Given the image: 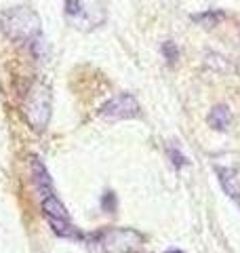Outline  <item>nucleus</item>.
Here are the masks:
<instances>
[{"mask_svg":"<svg viewBox=\"0 0 240 253\" xmlns=\"http://www.w3.org/2000/svg\"><path fill=\"white\" fill-rule=\"evenodd\" d=\"M32 179H34V186L42 199L49 194H55L53 192V179L49 175V171H46V167L40 163V158H32Z\"/></svg>","mask_w":240,"mask_h":253,"instance_id":"0eeeda50","label":"nucleus"},{"mask_svg":"<svg viewBox=\"0 0 240 253\" xmlns=\"http://www.w3.org/2000/svg\"><path fill=\"white\" fill-rule=\"evenodd\" d=\"M141 112L139 101L129 93H120L116 97L108 99L99 108V114L106 121H126V118H137Z\"/></svg>","mask_w":240,"mask_h":253,"instance_id":"20e7f679","label":"nucleus"},{"mask_svg":"<svg viewBox=\"0 0 240 253\" xmlns=\"http://www.w3.org/2000/svg\"><path fill=\"white\" fill-rule=\"evenodd\" d=\"M63 6H66V17H68V19H74L76 15L82 11L84 0H66V2H63Z\"/></svg>","mask_w":240,"mask_h":253,"instance_id":"ddd939ff","label":"nucleus"},{"mask_svg":"<svg viewBox=\"0 0 240 253\" xmlns=\"http://www.w3.org/2000/svg\"><path fill=\"white\" fill-rule=\"evenodd\" d=\"M215 173H217L221 190L240 207V179L236 177V173L226 167H215Z\"/></svg>","mask_w":240,"mask_h":253,"instance_id":"423d86ee","label":"nucleus"},{"mask_svg":"<svg viewBox=\"0 0 240 253\" xmlns=\"http://www.w3.org/2000/svg\"><path fill=\"white\" fill-rule=\"evenodd\" d=\"M101 207L106 209L108 213H112L116 209V194L114 192H106L103 194V199H101Z\"/></svg>","mask_w":240,"mask_h":253,"instance_id":"4468645a","label":"nucleus"},{"mask_svg":"<svg viewBox=\"0 0 240 253\" xmlns=\"http://www.w3.org/2000/svg\"><path fill=\"white\" fill-rule=\"evenodd\" d=\"M164 253H183V251H179V249H169V251H164Z\"/></svg>","mask_w":240,"mask_h":253,"instance_id":"dca6fc26","label":"nucleus"},{"mask_svg":"<svg viewBox=\"0 0 240 253\" xmlns=\"http://www.w3.org/2000/svg\"><path fill=\"white\" fill-rule=\"evenodd\" d=\"M74 23V28H80V30H91V28H97L106 21V11L101 9L99 2L95 0H84V6L74 19H70Z\"/></svg>","mask_w":240,"mask_h":253,"instance_id":"39448f33","label":"nucleus"},{"mask_svg":"<svg viewBox=\"0 0 240 253\" xmlns=\"http://www.w3.org/2000/svg\"><path fill=\"white\" fill-rule=\"evenodd\" d=\"M46 219H49L51 230L57 236H61V239H72V241L82 239V234L78 232V228L72 226L70 219H57V217H46Z\"/></svg>","mask_w":240,"mask_h":253,"instance_id":"6e6552de","label":"nucleus"},{"mask_svg":"<svg viewBox=\"0 0 240 253\" xmlns=\"http://www.w3.org/2000/svg\"><path fill=\"white\" fill-rule=\"evenodd\" d=\"M169 156H171V161H173L175 167H186V165H188V158L183 156L181 152H177L175 148H169Z\"/></svg>","mask_w":240,"mask_h":253,"instance_id":"2eb2a0df","label":"nucleus"},{"mask_svg":"<svg viewBox=\"0 0 240 253\" xmlns=\"http://www.w3.org/2000/svg\"><path fill=\"white\" fill-rule=\"evenodd\" d=\"M42 211L46 217H57V219H70L66 207L61 205V201L55 194H49L42 199Z\"/></svg>","mask_w":240,"mask_h":253,"instance_id":"9d476101","label":"nucleus"},{"mask_svg":"<svg viewBox=\"0 0 240 253\" xmlns=\"http://www.w3.org/2000/svg\"><path fill=\"white\" fill-rule=\"evenodd\" d=\"M97 243L108 253H133L143 247L146 236L135 228H110L97 234Z\"/></svg>","mask_w":240,"mask_h":253,"instance_id":"7ed1b4c3","label":"nucleus"},{"mask_svg":"<svg viewBox=\"0 0 240 253\" xmlns=\"http://www.w3.org/2000/svg\"><path fill=\"white\" fill-rule=\"evenodd\" d=\"M51 110H53V99H51L49 86L42 83L32 84V89L26 97V104H23V114H26V121L30 123L32 129L44 131L51 121Z\"/></svg>","mask_w":240,"mask_h":253,"instance_id":"f03ea898","label":"nucleus"},{"mask_svg":"<svg viewBox=\"0 0 240 253\" xmlns=\"http://www.w3.org/2000/svg\"><path fill=\"white\" fill-rule=\"evenodd\" d=\"M0 28L15 42L32 44L40 38V17L30 6H13L0 15Z\"/></svg>","mask_w":240,"mask_h":253,"instance_id":"f257e3e1","label":"nucleus"},{"mask_svg":"<svg viewBox=\"0 0 240 253\" xmlns=\"http://www.w3.org/2000/svg\"><path fill=\"white\" fill-rule=\"evenodd\" d=\"M223 19H226V13L223 11H204V13L192 15V21H196V23H200V26H204V28L217 26V23H221Z\"/></svg>","mask_w":240,"mask_h":253,"instance_id":"9b49d317","label":"nucleus"},{"mask_svg":"<svg viewBox=\"0 0 240 253\" xmlns=\"http://www.w3.org/2000/svg\"><path fill=\"white\" fill-rule=\"evenodd\" d=\"M162 55H164V59L169 61V66H173V63L179 59V49L175 46V42L166 41V42H162Z\"/></svg>","mask_w":240,"mask_h":253,"instance_id":"f8f14e48","label":"nucleus"},{"mask_svg":"<svg viewBox=\"0 0 240 253\" xmlns=\"http://www.w3.org/2000/svg\"><path fill=\"white\" fill-rule=\"evenodd\" d=\"M206 123H209L215 131H228V126L232 123V114L228 106H215L209 116H206Z\"/></svg>","mask_w":240,"mask_h":253,"instance_id":"1a4fd4ad","label":"nucleus"}]
</instances>
